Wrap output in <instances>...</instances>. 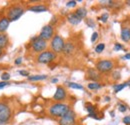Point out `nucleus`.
Wrapping results in <instances>:
<instances>
[{"label":"nucleus","mask_w":130,"mask_h":125,"mask_svg":"<svg viewBox=\"0 0 130 125\" xmlns=\"http://www.w3.org/2000/svg\"><path fill=\"white\" fill-rule=\"evenodd\" d=\"M69 110H70V107L68 104H65L63 102H56L49 107L48 112L52 117L61 118Z\"/></svg>","instance_id":"obj_1"},{"label":"nucleus","mask_w":130,"mask_h":125,"mask_svg":"<svg viewBox=\"0 0 130 125\" xmlns=\"http://www.w3.org/2000/svg\"><path fill=\"white\" fill-rule=\"evenodd\" d=\"M25 8L20 4H14L7 10V19L9 21H16L24 14Z\"/></svg>","instance_id":"obj_2"},{"label":"nucleus","mask_w":130,"mask_h":125,"mask_svg":"<svg viewBox=\"0 0 130 125\" xmlns=\"http://www.w3.org/2000/svg\"><path fill=\"white\" fill-rule=\"evenodd\" d=\"M115 66V63L113 60L110 59H104V60H99L96 65H95V69L98 72L101 73H108L110 71H112Z\"/></svg>","instance_id":"obj_3"},{"label":"nucleus","mask_w":130,"mask_h":125,"mask_svg":"<svg viewBox=\"0 0 130 125\" xmlns=\"http://www.w3.org/2000/svg\"><path fill=\"white\" fill-rule=\"evenodd\" d=\"M64 44H65L64 39H63L60 35H58V34L54 35L53 38L51 39V42H50L51 51H53L55 54H57V53H62Z\"/></svg>","instance_id":"obj_4"},{"label":"nucleus","mask_w":130,"mask_h":125,"mask_svg":"<svg viewBox=\"0 0 130 125\" xmlns=\"http://www.w3.org/2000/svg\"><path fill=\"white\" fill-rule=\"evenodd\" d=\"M56 57H57V54H55L53 51L45 50L38 54V56L36 57V60L40 64H49V63L53 62L56 59Z\"/></svg>","instance_id":"obj_5"},{"label":"nucleus","mask_w":130,"mask_h":125,"mask_svg":"<svg viewBox=\"0 0 130 125\" xmlns=\"http://www.w3.org/2000/svg\"><path fill=\"white\" fill-rule=\"evenodd\" d=\"M47 45V41L41 39L39 36H35L31 39V49L35 53H41L45 51Z\"/></svg>","instance_id":"obj_6"},{"label":"nucleus","mask_w":130,"mask_h":125,"mask_svg":"<svg viewBox=\"0 0 130 125\" xmlns=\"http://www.w3.org/2000/svg\"><path fill=\"white\" fill-rule=\"evenodd\" d=\"M11 118V109L5 103H0V125L7 124Z\"/></svg>","instance_id":"obj_7"},{"label":"nucleus","mask_w":130,"mask_h":125,"mask_svg":"<svg viewBox=\"0 0 130 125\" xmlns=\"http://www.w3.org/2000/svg\"><path fill=\"white\" fill-rule=\"evenodd\" d=\"M59 125H76V114L73 110H69L63 117L59 119Z\"/></svg>","instance_id":"obj_8"},{"label":"nucleus","mask_w":130,"mask_h":125,"mask_svg":"<svg viewBox=\"0 0 130 125\" xmlns=\"http://www.w3.org/2000/svg\"><path fill=\"white\" fill-rule=\"evenodd\" d=\"M41 39L47 41V40H50L53 38L54 36V27L53 25H50V24H47L45 25L44 27H42L41 31H40V34L38 35Z\"/></svg>","instance_id":"obj_9"},{"label":"nucleus","mask_w":130,"mask_h":125,"mask_svg":"<svg viewBox=\"0 0 130 125\" xmlns=\"http://www.w3.org/2000/svg\"><path fill=\"white\" fill-rule=\"evenodd\" d=\"M67 97V92H66V89H65L63 86H57L56 88V91L53 95V100L56 101V102H63Z\"/></svg>","instance_id":"obj_10"},{"label":"nucleus","mask_w":130,"mask_h":125,"mask_svg":"<svg viewBox=\"0 0 130 125\" xmlns=\"http://www.w3.org/2000/svg\"><path fill=\"white\" fill-rule=\"evenodd\" d=\"M86 78L91 80L92 82H98L101 79V74L94 68H89L86 72Z\"/></svg>","instance_id":"obj_11"},{"label":"nucleus","mask_w":130,"mask_h":125,"mask_svg":"<svg viewBox=\"0 0 130 125\" xmlns=\"http://www.w3.org/2000/svg\"><path fill=\"white\" fill-rule=\"evenodd\" d=\"M75 50H76L75 44L73 42H71V41H68V42H65L62 53H64L66 56H70L75 52Z\"/></svg>","instance_id":"obj_12"},{"label":"nucleus","mask_w":130,"mask_h":125,"mask_svg":"<svg viewBox=\"0 0 130 125\" xmlns=\"http://www.w3.org/2000/svg\"><path fill=\"white\" fill-rule=\"evenodd\" d=\"M120 37L122 39V41L124 42H130V27L128 26H123L121 28V34Z\"/></svg>","instance_id":"obj_13"},{"label":"nucleus","mask_w":130,"mask_h":125,"mask_svg":"<svg viewBox=\"0 0 130 125\" xmlns=\"http://www.w3.org/2000/svg\"><path fill=\"white\" fill-rule=\"evenodd\" d=\"M28 10L29 11H32V12H45L48 10V7L46 5H43V4H37V5H32L30 7H28Z\"/></svg>","instance_id":"obj_14"},{"label":"nucleus","mask_w":130,"mask_h":125,"mask_svg":"<svg viewBox=\"0 0 130 125\" xmlns=\"http://www.w3.org/2000/svg\"><path fill=\"white\" fill-rule=\"evenodd\" d=\"M67 20H68V22H69L70 24H72V25H78L82 21L81 18H79L74 12H73V13H69V14L67 15Z\"/></svg>","instance_id":"obj_15"},{"label":"nucleus","mask_w":130,"mask_h":125,"mask_svg":"<svg viewBox=\"0 0 130 125\" xmlns=\"http://www.w3.org/2000/svg\"><path fill=\"white\" fill-rule=\"evenodd\" d=\"M10 24V21L7 19V17H2L0 18V33H4L8 29Z\"/></svg>","instance_id":"obj_16"},{"label":"nucleus","mask_w":130,"mask_h":125,"mask_svg":"<svg viewBox=\"0 0 130 125\" xmlns=\"http://www.w3.org/2000/svg\"><path fill=\"white\" fill-rule=\"evenodd\" d=\"M9 44V38L5 33H0V49H5Z\"/></svg>","instance_id":"obj_17"},{"label":"nucleus","mask_w":130,"mask_h":125,"mask_svg":"<svg viewBox=\"0 0 130 125\" xmlns=\"http://www.w3.org/2000/svg\"><path fill=\"white\" fill-rule=\"evenodd\" d=\"M74 13L78 16L79 18L83 19V18H85L87 16V9L85 7H79V8L76 9V11Z\"/></svg>","instance_id":"obj_18"},{"label":"nucleus","mask_w":130,"mask_h":125,"mask_svg":"<svg viewBox=\"0 0 130 125\" xmlns=\"http://www.w3.org/2000/svg\"><path fill=\"white\" fill-rule=\"evenodd\" d=\"M47 78V75L41 74V75H29L28 80L29 81H41V80H45Z\"/></svg>","instance_id":"obj_19"},{"label":"nucleus","mask_w":130,"mask_h":125,"mask_svg":"<svg viewBox=\"0 0 130 125\" xmlns=\"http://www.w3.org/2000/svg\"><path fill=\"white\" fill-rule=\"evenodd\" d=\"M125 87H127V82L119 83V84H115V85L113 86L114 92H115V93H118V92H120L121 90H123Z\"/></svg>","instance_id":"obj_20"},{"label":"nucleus","mask_w":130,"mask_h":125,"mask_svg":"<svg viewBox=\"0 0 130 125\" xmlns=\"http://www.w3.org/2000/svg\"><path fill=\"white\" fill-rule=\"evenodd\" d=\"M87 87L90 90H98V89H100L102 87V85L99 82H91V83H88Z\"/></svg>","instance_id":"obj_21"},{"label":"nucleus","mask_w":130,"mask_h":125,"mask_svg":"<svg viewBox=\"0 0 130 125\" xmlns=\"http://www.w3.org/2000/svg\"><path fill=\"white\" fill-rule=\"evenodd\" d=\"M67 85H68V87H70L72 89H78V90H83L84 89V87L82 86L81 84L75 83V82H68Z\"/></svg>","instance_id":"obj_22"},{"label":"nucleus","mask_w":130,"mask_h":125,"mask_svg":"<svg viewBox=\"0 0 130 125\" xmlns=\"http://www.w3.org/2000/svg\"><path fill=\"white\" fill-rule=\"evenodd\" d=\"M111 76H112V78H113L115 81H118L119 79L121 78V75H120V71H119V70H115V71H113Z\"/></svg>","instance_id":"obj_23"},{"label":"nucleus","mask_w":130,"mask_h":125,"mask_svg":"<svg viewBox=\"0 0 130 125\" xmlns=\"http://www.w3.org/2000/svg\"><path fill=\"white\" fill-rule=\"evenodd\" d=\"M105 49V44L104 43H99L97 46L95 47V52L96 53H101Z\"/></svg>","instance_id":"obj_24"},{"label":"nucleus","mask_w":130,"mask_h":125,"mask_svg":"<svg viewBox=\"0 0 130 125\" xmlns=\"http://www.w3.org/2000/svg\"><path fill=\"white\" fill-rule=\"evenodd\" d=\"M86 110L88 111V113H89V114L95 113V107H94L93 105L89 104V103H87V104H86Z\"/></svg>","instance_id":"obj_25"},{"label":"nucleus","mask_w":130,"mask_h":125,"mask_svg":"<svg viewBox=\"0 0 130 125\" xmlns=\"http://www.w3.org/2000/svg\"><path fill=\"white\" fill-rule=\"evenodd\" d=\"M108 18H109V14L108 13H103L102 15L99 17V20L101 22H103V23H106L107 20H108Z\"/></svg>","instance_id":"obj_26"},{"label":"nucleus","mask_w":130,"mask_h":125,"mask_svg":"<svg viewBox=\"0 0 130 125\" xmlns=\"http://www.w3.org/2000/svg\"><path fill=\"white\" fill-rule=\"evenodd\" d=\"M1 79H2V81L8 82V80L10 79V74H9V73H7V72L2 73V75H1Z\"/></svg>","instance_id":"obj_27"},{"label":"nucleus","mask_w":130,"mask_h":125,"mask_svg":"<svg viewBox=\"0 0 130 125\" xmlns=\"http://www.w3.org/2000/svg\"><path fill=\"white\" fill-rule=\"evenodd\" d=\"M118 110H119L121 113H124V112L127 110V106H126L125 104H123V103H119V104H118Z\"/></svg>","instance_id":"obj_28"},{"label":"nucleus","mask_w":130,"mask_h":125,"mask_svg":"<svg viewBox=\"0 0 130 125\" xmlns=\"http://www.w3.org/2000/svg\"><path fill=\"white\" fill-rule=\"evenodd\" d=\"M76 4H77V1L71 0V1H68V2L66 3V6H67V7H75Z\"/></svg>","instance_id":"obj_29"},{"label":"nucleus","mask_w":130,"mask_h":125,"mask_svg":"<svg viewBox=\"0 0 130 125\" xmlns=\"http://www.w3.org/2000/svg\"><path fill=\"white\" fill-rule=\"evenodd\" d=\"M86 23H87V25L89 26V27H91V28H93V27H95V23H94V21L92 20V19H86Z\"/></svg>","instance_id":"obj_30"},{"label":"nucleus","mask_w":130,"mask_h":125,"mask_svg":"<svg viewBox=\"0 0 130 125\" xmlns=\"http://www.w3.org/2000/svg\"><path fill=\"white\" fill-rule=\"evenodd\" d=\"M123 49V45L120 43H115L114 44V51H120Z\"/></svg>","instance_id":"obj_31"},{"label":"nucleus","mask_w":130,"mask_h":125,"mask_svg":"<svg viewBox=\"0 0 130 125\" xmlns=\"http://www.w3.org/2000/svg\"><path fill=\"white\" fill-rule=\"evenodd\" d=\"M122 122L125 125H130V115H126V116L122 119Z\"/></svg>","instance_id":"obj_32"},{"label":"nucleus","mask_w":130,"mask_h":125,"mask_svg":"<svg viewBox=\"0 0 130 125\" xmlns=\"http://www.w3.org/2000/svg\"><path fill=\"white\" fill-rule=\"evenodd\" d=\"M18 73L21 75V76H24V77H28L29 76V72L27 70H19Z\"/></svg>","instance_id":"obj_33"},{"label":"nucleus","mask_w":130,"mask_h":125,"mask_svg":"<svg viewBox=\"0 0 130 125\" xmlns=\"http://www.w3.org/2000/svg\"><path fill=\"white\" fill-rule=\"evenodd\" d=\"M97 39H98V32H93L92 33V36H91V42L94 43Z\"/></svg>","instance_id":"obj_34"},{"label":"nucleus","mask_w":130,"mask_h":125,"mask_svg":"<svg viewBox=\"0 0 130 125\" xmlns=\"http://www.w3.org/2000/svg\"><path fill=\"white\" fill-rule=\"evenodd\" d=\"M9 85V82H5V81H0V89H3L4 87L8 86Z\"/></svg>","instance_id":"obj_35"},{"label":"nucleus","mask_w":130,"mask_h":125,"mask_svg":"<svg viewBox=\"0 0 130 125\" xmlns=\"http://www.w3.org/2000/svg\"><path fill=\"white\" fill-rule=\"evenodd\" d=\"M14 62H15L16 65H20V64L22 63V58H21V57H18V58L15 59V61H14Z\"/></svg>","instance_id":"obj_36"},{"label":"nucleus","mask_w":130,"mask_h":125,"mask_svg":"<svg viewBox=\"0 0 130 125\" xmlns=\"http://www.w3.org/2000/svg\"><path fill=\"white\" fill-rule=\"evenodd\" d=\"M122 59H124V60H130V53H126V54L122 57Z\"/></svg>","instance_id":"obj_37"},{"label":"nucleus","mask_w":130,"mask_h":125,"mask_svg":"<svg viewBox=\"0 0 130 125\" xmlns=\"http://www.w3.org/2000/svg\"><path fill=\"white\" fill-rule=\"evenodd\" d=\"M58 82V79L57 78H53L51 80V83H57Z\"/></svg>","instance_id":"obj_38"},{"label":"nucleus","mask_w":130,"mask_h":125,"mask_svg":"<svg viewBox=\"0 0 130 125\" xmlns=\"http://www.w3.org/2000/svg\"><path fill=\"white\" fill-rule=\"evenodd\" d=\"M125 3H126V4H127V5H129V6H130V0H127V1H126V2H125Z\"/></svg>","instance_id":"obj_39"},{"label":"nucleus","mask_w":130,"mask_h":125,"mask_svg":"<svg viewBox=\"0 0 130 125\" xmlns=\"http://www.w3.org/2000/svg\"><path fill=\"white\" fill-rule=\"evenodd\" d=\"M109 100H110V97H106L105 98V101H109Z\"/></svg>","instance_id":"obj_40"},{"label":"nucleus","mask_w":130,"mask_h":125,"mask_svg":"<svg viewBox=\"0 0 130 125\" xmlns=\"http://www.w3.org/2000/svg\"><path fill=\"white\" fill-rule=\"evenodd\" d=\"M127 86L130 88V80H128V81H127Z\"/></svg>","instance_id":"obj_41"},{"label":"nucleus","mask_w":130,"mask_h":125,"mask_svg":"<svg viewBox=\"0 0 130 125\" xmlns=\"http://www.w3.org/2000/svg\"><path fill=\"white\" fill-rule=\"evenodd\" d=\"M2 54H3V51H2V50H1V49H0V57H1V56H2Z\"/></svg>","instance_id":"obj_42"}]
</instances>
